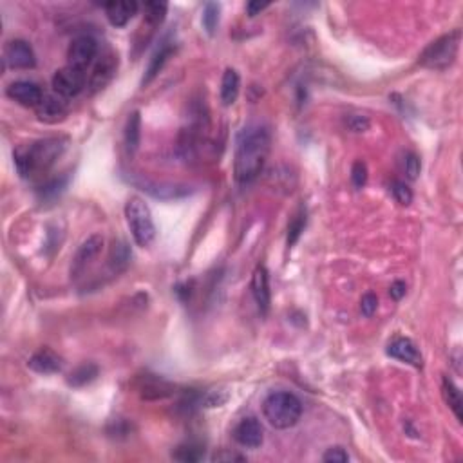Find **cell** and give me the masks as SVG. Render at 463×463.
I'll list each match as a JSON object with an SVG mask.
<instances>
[{"mask_svg":"<svg viewBox=\"0 0 463 463\" xmlns=\"http://www.w3.org/2000/svg\"><path fill=\"white\" fill-rule=\"evenodd\" d=\"M270 131L259 123L239 132L234 157V178L239 185H250L257 180L270 154Z\"/></svg>","mask_w":463,"mask_h":463,"instance_id":"cell-1","label":"cell"},{"mask_svg":"<svg viewBox=\"0 0 463 463\" xmlns=\"http://www.w3.org/2000/svg\"><path fill=\"white\" fill-rule=\"evenodd\" d=\"M65 143L68 141L63 138H47V140L35 141V143L17 149L15 165H17L18 174L22 178H31V175L45 172L62 156Z\"/></svg>","mask_w":463,"mask_h":463,"instance_id":"cell-2","label":"cell"},{"mask_svg":"<svg viewBox=\"0 0 463 463\" xmlns=\"http://www.w3.org/2000/svg\"><path fill=\"white\" fill-rule=\"evenodd\" d=\"M262 414L272 427L290 429L297 425L302 416V404L297 396L288 391H275L262 402Z\"/></svg>","mask_w":463,"mask_h":463,"instance_id":"cell-3","label":"cell"},{"mask_svg":"<svg viewBox=\"0 0 463 463\" xmlns=\"http://www.w3.org/2000/svg\"><path fill=\"white\" fill-rule=\"evenodd\" d=\"M125 219L134 243L141 248L150 246L156 239V225L147 203L136 196L129 199L125 205Z\"/></svg>","mask_w":463,"mask_h":463,"instance_id":"cell-4","label":"cell"},{"mask_svg":"<svg viewBox=\"0 0 463 463\" xmlns=\"http://www.w3.org/2000/svg\"><path fill=\"white\" fill-rule=\"evenodd\" d=\"M460 38H462V33L458 29L449 33V35L440 36L438 40L432 42L427 49L423 51L422 56H420V63L423 68L434 69V71H444L449 65H453L456 54H458Z\"/></svg>","mask_w":463,"mask_h":463,"instance_id":"cell-5","label":"cell"},{"mask_svg":"<svg viewBox=\"0 0 463 463\" xmlns=\"http://www.w3.org/2000/svg\"><path fill=\"white\" fill-rule=\"evenodd\" d=\"M86 71L72 68V65H65V68L58 69L53 77L54 95L62 96V98L65 100L74 98V96L80 95L84 87H86Z\"/></svg>","mask_w":463,"mask_h":463,"instance_id":"cell-6","label":"cell"},{"mask_svg":"<svg viewBox=\"0 0 463 463\" xmlns=\"http://www.w3.org/2000/svg\"><path fill=\"white\" fill-rule=\"evenodd\" d=\"M96 54H98V44H96L95 38L87 35L78 36V38H74V40L71 42V45H69L68 65L86 71L91 63L95 62Z\"/></svg>","mask_w":463,"mask_h":463,"instance_id":"cell-7","label":"cell"},{"mask_svg":"<svg viewBox=\"0 0 463 463\" xmlns=\"http://www.w3.org/2000/svg\"><path fill=\"white\" fill-rule=\"evenodd\" d=\"M102 248H104V237L100 234L89 235V237L80 244L77 256L72 259V277H80V275L93 265V261L98 259V256L102 253Z\"/></svg>","mask_w":463,"mask_h":463,"instance_id":"cell-8","label":"cell"},{"mask_svg":"<svg viewBox=\"0 0 463 463\" xmlns=\"http://www.w3.org/2000/svg\"><path fill=\"white\" fill-rule=\"evenodd\" d=\"M6 95L9 98L17 102V104L24 105V107H38L40 102L44 100V93L35 81H27V80H18L9 84V87L6 89Z\"/></svg>","mask_w":463,"mask_h":463,"instance_id":"cell-9","label":"cell"},{"mask_svg":"<svg viewBox=\"0 0 463 463\" xmlns=\"http://www.w3.org/2000/svg\"><path fill=\"white\" fill-rule=\"evenodd\" d=\"M118 69V56L114 53H105L100 56V60L96 62V65L93 68L89 80H87V86L91 87L93 93L96 91H102L109 81L113 80L114 74H116Z\"/></svg>","mask_w":463,"mask_h":463,"instance_id":"cell-10","label":"cell"},{"mask_svg":"<svg viewBox=\"0 0 463 463\" xmlns=\"http://www.w3.org/2000/svg\"><path fill=\"white\" fill-rule=\"evenodd\" d=\"M234 438L239 446L246 447V449H257V447H261L262 440H265V431H262L261 422H259L256 416L243 418L235 425Z\"/></svg>","mask_w":463,"mask_h":463,"instance_id":"cell-11","label":"cell"},{"mask_svg":"<svg viewBox=\"0 0 463 463\" xmlns=\"http://www.w3.org/2000/svg\"><path fill=\"white\" fill-rule=\"evenodd\" d=\"M4 58L9 68L13 69H31L35 68L36 56L35 51L26 40H11L8 42L4 49Z\"/></svg>","mask_w":463,"mask_h":463,"instance_id":"cell-12","label":"cell"},{"mask_svg":"<svg viewBox=\"0 0 463 463\" xmlns=\"http://www.w3.org/2000/svg\"><path fill=\"white\" fill-rule=\"evenodd\" d=\"M252 295L256 299V304L261 311V315H268L272 304V292H270V277L266 266L259 265L253 270L252 275Z\"/></svg>","mask_w":463,"mask_h":463,"instance_id":"cell-13","label":"cell"},{"mask_svg":"<svg viewBox=\"0 0 463 463\" xmlns=\"http://www.w3.org/2000/svg\"><path fill=\"white\" fill-rule=\"evenodd\" d=\"M387 355L393 359L400 360L404 364L414 366V368H422V355H420L418 347L414 346V342L405 337H398L387 346Z\"/></svg>","mask_w":463,"mask_h":463,"instance_id":"cell-14","label":"cell"},{"mask_svg":"<svg viewBox=\"0 0 463 463\" xmlns=\"http://www.w3.org/2000/svg\"><path fill=\"white\" fill-rule=\"evenodd\" d=\"M36 114H38L40 122L56 123L63 120V116L68 114V102L58 95L44 96L40 105L36 107Z\"/></svg>","mask_w":463,"mask_h":463,"instance_id":"cell-15","label":"cell"},{"mask_svg":"<svg viewBox=\"0 0 463 463\" xmlns=\"http://www.w3.org/2000/svg\"><path fill=\"white\" fill-rule=\"evenodd\" d=\"M104 9L109 22L114 27H123L132 20L138 11V4L134 0H122V2H107Z\"/></svg>","mask_w":463,"mask_h":463,"instance_id":"cell-16","label":"cell"},{"mask_svg":"<svg viewBox=\"0 0 463 463\" xmlns=\"http://www.w3.org/2000/svg\"><path fill=\"white\" fill-rule=\"evenodd\" d=\"M27 366H29V369H33L35 373L53 375V373H58V371H62L63 362H62V359L54 353V351L40 350L38 353H35V355L29 359Z\"/></svg>","mask_w":463,"mask_h":463,"instance_id":"cell-17","label":"cell"},{"mask_svg":"<svg viewBox=\"0 0 463 463\" xmlns=\"http://www.w3.org/2000/svg\"><path fill=\"white\" fill-rule=\"evenodd\" d=\"M129 262H131V250H129L125 241H114L107 257V265L111 272L114 275L122 274V272L127 270Z\"/></svg>","mask_w":463,"mask_h":463,"instance_id":"cell-18","label":"cell"},{"mask_svg":"<svg viewBox=\"0 0 463 463\" xmlns=\"http://www.w3.org/2000/svg\"><path fill=\"white\" fill-rule=\"evenodd\" d=\"M172 53H174V47H172L171 44H166V45H162V47H159V49L152 54V58H150L149 65H147V71H145L143 80H141V86L147 87L150 81H152L154 78L162 72V69L165 68V63L168 62V58L172 56Z\"/></svg>","mask_w":463,"mask_h":463,"instance_id":"cell-19","label":"cell"},{"mask_svg":"<svg viewBox=\"0 0 463 463\" xmlns=\"http://www.w3.org/2000/svg\"><path fill=\"white\" fill-rule=\"evenodd\" d=\"M239 87H241V78H239L235 69H226L223 72V80H221V102L223 105L230 107L234 104L239 96Z\"/></svg>","mask_w":463,"mask_h":463,"instance_id":"cell-20","label":"cell"},{"mask_svg":"<svg viewBox=\"0 0 463 463\" xmlns=\"http://www.w3.org/2000/svg\"><path fill=\"white\" fill-rule=\"evenodd\" d=\"M140 140H141V118L138 111L129 116L125 125V145L129 154H134L140 147Z\"/></svg>","mask_w":463,"mask_h":463,"instance_id":"cell-21","label":"cell"},{"mask_svg":"<svg viewBox=\"0 0 463 463\" xmlns=\"http://www.w3.org/2000/svg\"><path fill=\"white\" fill-rule=\"evenodd\" d=\"M441 389H444V396H446L447 405H449L450 409H453V413L456 414V418L462 422L463 398H462V393H460V389L455 386V382H453L449 377H444V380H441Z\"/></svg>","mask_w":463,"mask_h":463,"instance_id":"cell-22","label":"cell"},{"mask_svg":"<svg viewBox=\"0 0 463 463\" xmlns=\"http://www.w3.org/2000/svg\"><path fill=\"white\" fill-rule=\"evenodd\" d=\"M166 9H168V6L165 2H147L143 6L145 22L149 24L150 27H157L165 20Z\"/></svg>","mask_w":463,"mask_h":463,"instance_id":"cell-23","label":"cell"},{"mask_svg":"<svg viewBox=\"0 0 463 463\" xmlns=\"http://www.w3.org/2000/svg\"><path fill=\"white\" fill-rule=\"evenodd\" d=\"M96 377H98V368L95 364H84L72 371L71 377H69V384L71 386H84V384L95 380Z\"/></svg>","mask_w":463,"mask_h":463,"instance_id":"cell-24","label":"cell"},{"mask_svg":"<svg viewBox=\"0 0 463 463\" xmlns=\"http://www.w3.org/2000/svg\"><path fill=\"white\" fill-rule=\"evenodd\" d=\"M304 226H306V212L299 210L297 214H295V217L290 221L288 239H286L288 246H293V244L297 243L299 237H301V234L304 232Z\"/></svg>","mask_w":463,"mask_h":463,"instance_id":"cell-25","label":"cell"},{"mask_svg":"<svg viewBox=\"0 0 463 463\" xmlns=\"http://www.w3.org/2000/svg\"><path fill=\"white\" fill-rule=\"evenodd\" d=\"M172 458L178 460V462H199L203 458V449L199 446H194V444H185L175 449V453L172 455Z\"/></svg>","mask_w":463,"mask_h":463,"instance_id":"cell-26","label":"cell"},{"mask_svg":"<svg viewBox=\"0 0 463 463\" xmlns=\"http://www.w3.org/2000/svg\"><path fill=\"white\" fill-rule=\"evenodd\" d=\"M217 24H219V6L214 4V2H208L205 6V11H203V26H205L208 35L216 33Z\"/></svg>","mask_w":463,"mask_h":463,"instance_id":"cell-27","label":"cell"},{"mask_svg":"<svg viewBox=\"0 0 463 463\" xmlns=\"http://www.w3.org/2000/svg\"><path fill=\"white\" fill-rule=\"evenodd\" d=\"M422 165H420V157L413 152H407L404 156V172L407 175V180L414 181L418 180Z\"/></svg>","mask_w":463,"mask_h":463,"instance_id":"cell-28","label":"cell"},{"mask_svg":"<svg viewBox=\"0 0 463 463\" xmlns=\"http://www.w3.org/2000/svg\"><path fill=\"white\" fill-rule=\"evenodd\" d=\"M391 190L396 201L400 203V205H404V207L413 201V192H411V189L404 183V181H395Z\"/></svg>","mask_w":463,"mask_h":463,"instance_id":"cell-29","label":"cell"},{"mask_svg":"<svg viewBox=\"0 0 463 463\" xmlns=\"http://www.w3.org/2000/svg\"><path fill=\"white\" fill-rule=\"evenodd\" d=\"M351 181L355 189H362L368 181V166L364 162H355L353 168H351Z\"/></svg>","mask_w":463,"mask_h":463,"instance_id":"cell-30","label":"cell"},{"mask_svg":"<svg viewBox=\"0 0 463 463\" xmlns=\"http://www.w3.org/2000/svg\"><path fill=\"white\" fill-rule=\"evenodd\" d=\"M322 462L326 463H346L350 462V455L342 447H331L324 453Z\"/></svg>","mask_w":463,"mask_h":463,"instance_id":"cell-31","label":"cell"},{"mask_svg":"<svg viewBox=\"0 0 463 463\" xmlns=\"http://www.w3.org/2000/svg\"><path fill=\"white\" fill-rule=\"evenodd\" d=\"M378 308V299L375 293H366L362 301H360V311L364 317H373Z\"/></svg>","mask_w":463,"mask_h":463,"instance_id":"cell-32","label":"cell"},{"mask_svg":"<svg viewBox=\"0 0 463 463\" xmlns=\"http://www.w3.org/2000/svg\"><path fill=\"white\" fill-rule=\"evenodd\" d=\"M347 127H350V131L353 132H364L369 129V120L364 116H359V114H353L346 120Z\"/></svg>","mask_w":463,"mask_h":463,"instance_id":"cell-33","label":"cell"},{"mask_svg":"<svg viewBox=\"0 0 463 463\" xmlns=\"http://www.w3.org/2000/svg\"><path fill=\"white\" fill-rule=\"evenodd\" d=\"M219 395H221V391H210L207 396H205L203 404L207 405V407H219V405H223L226 400H228V395H223V396H219Z\"/></svg>","mask_w":463,"mask_h":463,"instance_id":"cell-34","label":"cell"},{"mask_svg":"<svg viewBox=\"0 0 463 463\" xmlns=\"http://www.w3.org/2000/svg\"><path fill=\"white\" fill-rule=\"evenodd\" d=\"M405 292H407V286H405V283H402V281L393 283L391 290H389V293H391V297L395 299V301H400V299L405 295Z\"/></svg>","mask_w":463,"mask_h":463,"instance_id":"cell-35","label":"cell"},{"mask_svg":"<svg viewBox=\"0 0 463 463\" xmlns=\"http://www.w3.org/2000/svg\"><path fill=\"white\" fill-rule=\"evenodd\" d=\"M270 4H261V2H248L246 4V13L250 15V17H256V15H259L261 11H265L266 8H268Z\"/></svg>","mask_w":463,"mask_h":463,"instance_id":"cell-36","label":"cell"},{"mask_svg":"<svg viewBox=\"0 0 463 463\" xmlns=\"http://www.w3.org/2000/svg\"><path fill=\"white\" fill-rule=\"evenodd\" d=\"M212 460H214V462H244L243 456L234 455V453H223V455H216Z\"/></svg>","mask_w":463,"mask_h":463,"instance_id":"cell-37","label":"cell"}]
</instances>
